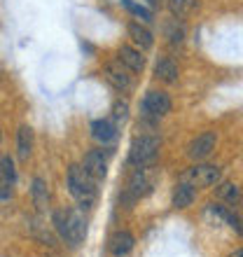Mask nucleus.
Instances as JSON below:
<instances>
[{"mask_svg":"<svg viewBox=\"0 0 243 257\" xmlns=\"http://www.w3.org/2000/svg\"><path fill=\"white\" fill-rule=\"evenodd\" d=\"M52 222H54L56 234L73 248H77L87 236V224L80 210H56Z\"/></svg>","mask_w":243,"mask_h":257,"instance_id":"nucleus-1","label":"nucleus"},{"mask_svg":"<svg viewBox=\"0 0 243 257\" xmlns=\"http://www.w3.org/2000/svg\"><path fill=\"white\" fill-rule=\"evenodd\" d=\"M68 190H70V194L75 196V201L80 203L82 208H89L96 199V178L84 166L73 164L68 169Z\"/></svg>","mask_w":243,"mask_h":257,"instance_id":"nucleus-2","label":"nucleus"},{"mask_svg":"<svg viewBox=\"0 0 243 257\" xmlns=\"http://www.w3.org/2000/svg\"><path fill=\"white\" fill-rule=\"evenodd\" d=\"M159 155V138L157 136H138L129 148V162L136 169H150Z\"/></svg>","mask_w":243,"mask_h":257,"instance_id":"nucleus-3","label":"nucleus"},{"mask_svg":"<svg viewBox=\"0 0 243 257\" xmlns=\"http://www.w3.org/2000/svg\"><path fill=\"white\" fill-rule=\"evenodd\" d=\"M182 180L189 183L192 187H213L220 183V169L213 164H194L185 171Z\"/></svg>","mask_w":243,"mask_h":257,"instance_id":"nucleus-4","label":"nucleus"},{"mask_svg":"<svg viewBox=\"0 0 243 257\" xmlns=\"http://www.w3.org/2000/svg\"><path fill=\"white\" fill-rule=\"evenodd\" d=\"M141 110L145 117H152V119H159V117H166L171 112V96L166 91H148L145 98L141 103Z\"/></svg>","mask_w":243,"mask_h":257,"instance_id":"nucleus-5","label":"nucleus"},{"mask_svg":"<svg viewBox=\"0 0 243 257\" xmlns=\"http://www.w3.org/2000/svg\"><path fill=\"white\" fill-rule=\"evenodd\" d=\"M152 176H150L148 169H136L129 178V185H127V192H124V199L129 201H136V199H141V196L150 194L152 192Z\"/></svg>","mask_w":243,"mask_h":257,"instance_id":"nucleus-6","label":"nucleus"},{"mask_svg":"<svg viewBox=\"0 0 243 257\" xmlns=\"http://www.w3.org/2000/svg\"><path fill=\"white\" fill-rule=\"evenodd\" d=\"M105 80H108L117 91H129V89H134V75H131V70H129L122 61L108 63V66H105Z\"/></svg>","mask_w":243,"mask_h":257,"instance_id":"nucleus-7","label":"nucleus"},{"mask_svg":"<svg viewBox=\"0 0 243 257\" xmlns=\"http://www.w3.org/2000/svg\"><path fill=\"white\" fill-rule=\"evenodd\" d=\"M215 143H217V136L213 134V131H203V134H199L194 141L189 143V148H187L189 159H194V162L206 159V157L215 150Z\"/></svg>","mask_w":243,"mask_h":257,"instance_id":"nucleus-8","label":"nucleus"},{"mask_svg":"<svg viewBox=\"0 0 243 257\" xmlns=\"http://www.w3.org/2000/svg\"><path fill=\"white\" fill-rule=\"evenodd\" d=\"M14 180H17V173H14L12 157L10 155L0 157V199H7V196L12 194Z\"/></svg>","mask_w":243,"mask_h":257,"instance_id":"nucleus-9","label":"nucleus"},{"mask_svg":"<svg viewBox=\"0 0 243 257\" xmlns=\"http://www.w3.org/2000/svg\"><path fill=\"white\" fill-rule=\"evenodd\" d=\"M82 166H84L96 180H103L105 173H108V162H105V157H103V150H89L87 155H84V164H82Z\"/></svg>","mask_w":243,"mask_h":257,"instance_id":"nucleus-10","label":"nucleus"},{"mask_svg":"<svg viewBox=\"0 0 243 257\" xmlns=\"http://www.w3.org/2000/svg\"><path fill=\"white\" fill-rule=\"evenodd\" d=\"M117 59L131 73H143V68H145V56L141 54V49H134V47H129V45H122L119 52H117Z\"/></svg>","mask_w":243,"mask_h":257,"instance_id":"nucleus-11","label":"nucleus"},{"mask_svg":"<svg viewBox=\"0 0 243 257\" xmlns=\"http://www.w3.org/2000/svg\"><path fill=\"white\" fill-rule=\"evenodd\" d=\"M127 33H129V38L134 40V45H138V47H141V52H145V49H150L152 45H155L152 31H150L148 26L138 24V21H131V24H129V26H127Z\"/></svg>","mask_w":243,"mask_h":257,"instance_id":"nucleus-12","label":"nucleus"},{"mask_svg":"<svg viewBox=\"0 0 243 257\" xmlns=\"http://www.w3.org/2000/svg\"><path fill=\"white\" fill-rule=\"evenodd\" d=\"M91 138L101 145H110V143L117 138V128L110 119H96L91 124Z\"/></svg>","mask_w":243,"mask_h":257,"instance_id":"nucleus-13","label":"nucleus"},{"mask_svg":"<svg viewBox=\"0 0 243 257\" xmlns=\"http://www.w3.org/2000/svg\"><path fill=\"white\" fill-rule=\"evenodd\" d=\"M134 234L131 231H127V229H122V231H117L115 236L110 238V252L115 257H124V255H129L131 252V248H134Z\"/></svg>","mask_w":243,"mask_h":257,"instance_id":"nucleus-14","label":"nucleus"},{"mask_svg":"<svg viewBox=\"0 0 243 257\" xmlns=\"http://www.w3.org/2000/svg\"><path fill=\"white\" fill-rule=\"evenodd\" d=\"M31 152H33V131H31V126L24 124L17 131V157L21 162H28Z\"/></svg>","mask_w":243,"mask_h":257,"instance_id":"nucleus-15","label":"nucleus"},{"mask_svg":"<svg viewBox=\"0 0 243 257\" xmlns=\"http://www.w3.org/2000/svg\"><path fill=\"white\" fill-rule=\"evenodd\" d=\"M155 77L166 82V84H173V82H178V66L171 61L169 56H162L155 66Z\"/></svg>","mask_w":243,"mask_h":257,"instance_id":"nucleus-16","label":"nucleus"},{"mask_svg":"<svg viewBox=\"0 0 243 257\" xmlns=\"http://www.w3.org/2000/svg\"><path fill=\"white\" fill-rule=\"evenodd\" d=\"M194 196H196L194 187L182 180V183H178L176 187H173V206H176V208H187V206H192Z\"/></svg>","mask_w":243,"mask_h":257,"instance_id":"nucleus-17","label":"nucleus"},{"mask_svg":"<svg viewBox=\"0 0 243 257\" xmlns=\"http://www.w3.org/2000/svg\"><path fill=\"white\" fill-rule=\"evenodd\" d=\"M210 213L217 217H222L224 222H229L231 229H236L238 234L243 236V220L236 215V213H231L229 208H224V206H220V203H210Z\"/></svg>","mask_w":243,"mask_h":257,"instance_id":"nucleus-18","label":"nucleus"},{"mask_svg":"<svg viewBox=\"0 0 243 257\" xmlns=\"http://www.w3.org/2000/svg\"><path fill=\"white\" fill-rule=\"evenodd\" d=\"M31 194H33V203H35V208H38V210H45V208H47L49 190H47V183H45L42 178H35V180H33Z\"/></svg>","mask_w":243,"mask_h":257,"instance_id":"nucleus-19","label":"nucleus"},{"mask_svg":"<svg viewBox=\"0 0 243 257\" xmlns=\"http://www.w3.org/2000/svg\"><path fill=\"white\" fill-rule=\"evenodd\" d=\"M196 7H199V3L196 0H169V10L173 17H178V19H185V17H189V14L194 12Z\"/></svg>","mask_w":243,"mask_h":257,"instance_id":"nucleus-20","label":"nucleus"},{"mask_svg":"<svg viewBox=\"0 0 243 257\" xmlns=\"http://www.w3.org/2000/svg\"><path fill=\"white\" fill-rule=\"evenodd\" d=\"M217 196L222 201H227L229 206H236L238 199H241V190L234 183H222V185H217Z\"/></svg>","mask_w":243,"mask_h":257,"instance_id":"nucleus-21","label":"nucleus"},{"mask_svg":"<svg viewBox=\"0 0 243 257\" xmlns=\"http://www.w3.org/2000/svg\"><path fill=\"white\" fill-rule=\"evenodd\" d=\"M124 5H127L129 10L136 14V17H141L145 24H150V21H152V12H150V10H145V7H141V5H136V3H131V0H124Z\"/></svg>","mask_w":243,"mask_h":257,"instance_id":"nucleus-22","label":"nucleus"},{"mask_svg":"<svg viewBox=\"0 0 243 257\" xmlns=\"http://www.w3.org/2000/svg\"><path fill=\"white\" fill-rule=\"evenodd\" d=\"M166 35H169V40L173 42V45H180L182 38H185V31H182V26H178V21H176V24H169V26H166Z\"/></svg>","mask_w":243,"mask_h":257,"instance_id":"nucleus-23","label":"nucleus"},{"mask_svg":"<svg viewBox=\"0 0 243 257\" xmlns=\"http://www.w3.org/2000/svg\"><path fill=\"white\" fill-rule=\"evenodd\" d=\"M112 117H115L117 122H124L129 117V103L127 101H117L115 105H112Z\"/></svg>","mask_w":243,"mask_h":257,"instance_id":"nucleus-24","label":"nucleus"},{"mask_svg":"<svg viewBox=\"0 0 243 257\" xmlns=\"http://www.w3.org/2000/svg\"><path fill=\"white\" fill-rule=\"evenodd\" d=\"M229 257H243V248H238V250H234Z\"/></svg>","mask_w":243,"mask_h":257,"instance_id":"nucleus-25","label":"nucleus"},{"mask_svg":"<svg viewBox=\"0 0 243 257\" xmlns=\"http://www.w3.org/2000/svg\"><path fill=\"white\" fill-rule=\"evenodd\" d=\"M148 5H152V7H159V5H162V0H148Z\"/></svg>","mask_w":243,"mask_h":257,"instance_id":"nucleus-26","label":"nucleus"},{"mask_svg":"<svg viewBox=\"0 0 243 257\" xmlns=\"http://www.w3.org/2000/svg\"><path fill=\"white\" fill-rule=\"evenodd\" d=\"M0 141H3V136H0Z\"/></svg>","mask_w":243,"mask_h":257,"instance_id":"nucleus-27","label":"nucleus"}]
</instances>
